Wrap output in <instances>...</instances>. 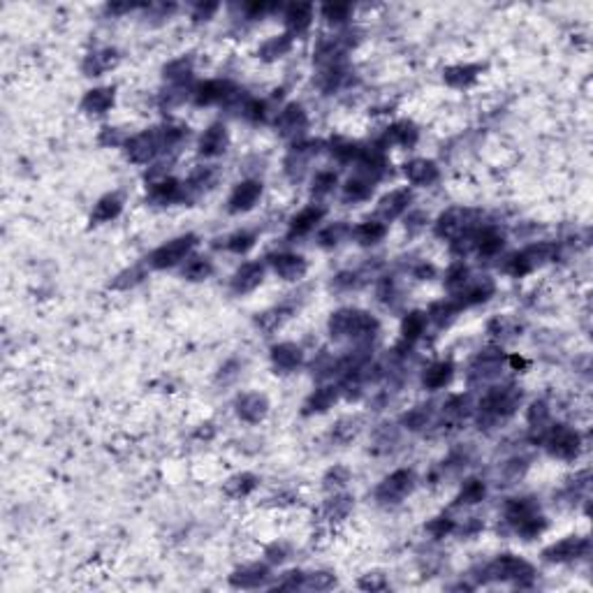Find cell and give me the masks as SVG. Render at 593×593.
I'll return each instance as SVG.
<instances>
[{
    "mask_svg": "<svg viewBox=\"0 0 593 593\" xmlns=\"http://www.w3.org/2000/svg\"><path fill=\"white\" fill-rule=\"evenodd\" d=\"M387 140L399 142L403 147H410V144H415L417 140V130L410 126V123H396V126L387 133Z\"/></svg>",
    "mask_w": 593,
    "mask_h": 593,
    "instance_id": "obj_34",
    "label": "cell"
},
{
    "mask_svg": "<svg viewBox=\"0 0 593 593\" xmlns=\"http://www.w3.org/2000/svg\"><path fill=\"white\" fill-rule=\"evenodd\" d=\"M230 96V84L227 82H204L195 89V103L197 105H211L220 103Z\"/></svg>",
    "mask_w": 593,
    "mask_h": 593,
    "instance_id": "obj_16",
    "label": "cell"
},
{
    "mask_svg": "<svg viewBox=\"0 0 593 593\" xmlns=\"http://www.w3.org/2000/svg\"><path fill=\"white\" fill-rule=\"evenodd\" d=\"M487 573L489 577H494V580H515L517 584H524V580H531L533 577V568L526 561L517 559V556L505 554L491 563L487 568Z\"/></svg>",
    "mask_w": 593,
    "mask_h": 593,
    "instance_id": "obj_3",
    "label": "cell"
},
{
    "mask_svg": "<svg viewBox=\"0 0 593 593\" xmlns=\"http://www.w3.org/2000/svg\"><path fill=\"white\" fill-rule=\"evenodd\" d=\"M262 195V186L257 181H243L234 188L232 197H230V211L237 213V211H248V209L255 204Z\"/></svg>",
    "mask_w": 593,
    "mask_h": 593,
    "instance_id": "obj_10",
    "label": "cell"
},
{
    "mask_svg": "<svg viewBox=\"0 0 593 593\" xmlns=\"http://www.w3.org/2000/svg\"><path fill=\"white\" fill-rule=\"evenodd\" d=\"M209 273H211V264H209V260H204V257L190 260L183 269V276L190 278V280H202V278H207Z\"/></svg>",
    "mask_w": 593,
    "mask_h": 593,
    "instance_id": "obj_36",
    "label": "cell"
},
{
    "mask_svg": "<svg viewBox=\"0 0 593 593\" xmlns=\"http://www.w3.org/2000/svg\"><path fill=\"white\" fill-rule=\"evenodd\" d=\"M385 237V225L382 223H361L359 227H355V239L361 243V246H368V243H375L380 241V239Z\"/></svg>",
    "mask_w": 593,
    "mask_h": 593,
    "instance_id": "obj_28",
    "label": "cell"
},
{
    "mask_svg": "<svg viewBox=\"0 0 593 593\" xmlns=\"http://www.w3.org/2000/svg\"><path fill=\"white\" fill-rule=\"evenodd\" d=\"M477 250H480V255H496L498 250L503 248V237L494 232V230H487V232H482L480 237H477Z\"/></svg>",
    "mask_w": 593,
    "mask_h": 593,
    "instance_id": "obj_30",
    "label": "cell"
},
{
    "mask_svg": "<svg viewBox=\"0 0 593 593\" xmlns=\"http://www.w3.org/2000/svg\"><path fill=\"white\" fill-rule=\"evenodd\" d=\"M522 401V394L517 392L515 387H498L494 392H489L484 396L482 401V413L491 417V419H501V417H508L510 413H515V408L519 406Z\"/></svg>",
    "mask_w": 593,
    "mask_h": 593,
    "instance_id": "obj_2",
    "label": "cell"
},
{
    "mask_svg": "<svg viewBox=\"0 0 593 593\" xmlns=\"http://www.w3.org/2000/svg\"><path fill=\"white\" fill-rule=\"evenodd\" d=\"M482 498H484V484L480 480H471L464 489H461L459 503H477V501H482Z\"/></svg>",
    "mask_w": 593,
    "mask_h": 593,
    "instance_id": "obj_38",
    "label": "cell"
},
{
    "mask_svg": "<svg viewBox=\"0 0 593 593\" xmlns=\"http://www.w3.org/2000/svg\"><path fill=\"white\" fill-rule=\"evenodd\" d=\"M287 49H290V38H287V35H280V38H271L262 47V56L264 59H276V56H283Z\"/></svg>",
    "mask_w": 593,
    "mask_h": 593,
    "instance_id": "obj_37",
    "label": "cell"
},
{
    "mask_svg": "<svg viewBox=\"0 0 593 593\" xmlns=\"http://www.w3.org/2000/svg\"><path fill=\"white\" fill-rule=\"evenodd\" d=\"M426 327V315L424 313H410L406 320H403L401 334L408 338V341H415V338L422 334Z\"/></svg>",
    "mask_w": 593,
    "mask_h": 593,
    "instance_id": "obj_33",
    "label": "cell"
},
{
    "mask_svg": "<svg viewBox=\"0 0 593 593\" xmlns=\"http://www.w3.org/2000/svg\"><path fill=\"white\" fill-rule=\"evenodd\" d=\"M271 264H273V271L285 280L301 278L303 271H306V262H303V257L294 255V253H280V255H273Z\"/></svg>",
    "mask_w": 593,
    "mask_h": 593,
    "instance_id": "obj_11",
    "label": "cell"
},
{
    "mask_svg": "<svg viewBox=\"0 0 593 593\" xmlns=\"http://www.w3.org/2000/svg\"><path fill=\"white\" fill-rule=\"evenodd\" d=\"M480 68H471V65H459V68H450L445 72V82L452 86H468L477 77Z\"/></svg>",
    "mask_w": 593,
    "mask_h": 593,
    "instance_id": "obj_29",
    "label": "cell"
},
{
    "mask_svg": "<svg viewBox=\"0 0 593 593\" xmlns=\"http://www.w3.org/2000/svg\"><path fill=\"white\" fill-rule=\"evenodd\" d=\"M227 130L225 126H220V123H216V126H211L207 130L204 135H202L200 140V153L211 158V156H220L223 151L227 149Z\"/></svg>",
    "mask_w": 593,
    "mask_h": 593,
    "instance_id": "obj_13",
    "label": "cell"
},
{
    "mask_svg": "<svg viewBox=\"0 0 593 593\" xmlns=\"http://www.w3.org/2000/svg\"><path fill=\"white\" fill-rule=\"evenodd\" d=\"M324 216V211L320 207H308V209H303L301 213H296L294 218H292V230H290V234H306V232H310V230L315 227V223L320 220Z\"/></svg>",
    "mask_w": 593,
    "mask_h": 593,
    "instance_id": "obj_22",
    "label": "cell"
},
{
    "mask_svg": "<svg viewBox=\"0 0 593 593\" xmlns=\"http://www.w3.org/2000/svg\"><path fill=\"white\" fill-rule=\"evenodd\" d=\"M408 202H410L408 190H394L392 195H387V197L380 202L378 211L385 220H392V218H396V216H401L403 211H406Z\"/></svg>",
    "mask_w": 593,
    "mask_h": 593,
    "instance_id": "obj_17",
    "label": "cell"
},
{
    "mask_svg": "<svg viewBox=\"0 0 593 593\" xmlns=\"http://www.w3.org/2000/svg\"><path fill=\"white\" fill-rule=\"evenodd\" d=\"M114 105V91L112 89H96L89 91L84 98L82 107L89 114H105Z\"/></svg>",
    "mask_w": 593,
    "mask_h": 593,
    "instance_id": "obj_19",
    "label": "cell"
},
{
    "mask_svg": "<svg viewBox=\"0 0 593 593\" xmlns=\"http://www.w3.org/2000/svg\"><path fill=\"white\" fill-rule=\"evenodd\" d=\"M429 529L436 533V538H440V535H443L445 531H450V522H438V524H431Z\"/></svg>",
    "mask_w": 593,
    "mask_h": 593,
    "instance_id": "obj_48",
    "label": "cell"
},
{
    "mask_svg": "<svg viewBox=\"0 0 593 593\" xmlns=\"http://www.w3.org/2000/svg\"><path fill=\"white\" fill-rule=\"evenodd\" d=\"M310 17H313V7L299 3V5H292L290 10H287V14H285V24H287V28H290V31L303 33V31H306V28L310 26Z\"/></svg>",
    "mask_w": 593,
    "mask_h": 593,
    "instance_id": "obj_21",
    "label": "cell"
},
{
    "mask_svg": "<svg viewBox=\"0 0 593 593\" xmlns=\"http://www.w3.org/2000/svg\"><path fill=\"white\" fill-rule=\"evenodd\" d=\"M466 213L459 211V209H454V211H447L443 218L438 220V234L440 237H454V234H461L466 230Z\"/></svg>",
    "mask_w": 593,
    "mask_h": 593,
    "instance_id": "obj_23",
    "label": "cell"
},
{
    "mask_svg": "<svg viewBox=\"0 0 593 593\" xmlns=\"http://www.w3.org/2000/svg\"><path fill=\"white\" fill-rule=\"evenodd\" d=\"M547 447L554 457L573 459L580 452V436H577V431L566 429V426H554L547 436Z\"/></svg>",
    "mask_w": 593,
    "mask_h": 593,
    "instance_id": "obj_7",
    "label": "cell"
},
{
    "mask_svg": "<svg viewBox=\"0 0 593 593\" xmlns=\"http://www.w3.org/2000/svg\"><path fill=\"white\" fill-rule=\"evenodd\" d=\"M255 477L253 475H237V477H232V480H230L227 484H225V491L230 496H234V498H241V496H248L253 489H255Z\"/></svg>",
    "mask_w": 593,
    "mask_h": 593,
    "instance_id": "obj_31",
    "label": "cell"
},
{
    "mask_svg": "<svg viewBox=\"0 0 593 593\" xmlns=\"http://www.w3.org/2000/svg\"><path fill=\"white\" fill-rule=\"evenodd\" d=\"M554 246L552 243H540V246H531L524 253H519L508 262V271L512 276H524L531 269H535L538 264H542L545 260H552Z\"/></svg>",
    "mask_w": 593,
    "mask_h": 593,
    "instance_id": "obj_5",
    "label": "cell"
},
{
    "mask_svg": "<svg viewBox=\"0 0 593 593\" xmlns=\"http://www.w3.org/2000/svg\"><path fill=\"white\" fill-rule=\"evenodd\" d=\"M334 186H336V174H331V172H320V174L313 179V193L315 195L329 193Z\"/></svg>",
    "mask_w": 593,
    "mask_h": 593,
    "instance_id": "obj_43",
    "label": "cell"
},
{
    "mask_svg": "<svg viewBox=\"0 0 593 593\" xmlns=\"http://www.w3.org/2000/svg\"><path fill=\"white\" fill-rule=\"evenodd\" d=\"M267 577V568L264 566H246L241 570H237V573L230 577V582L234 584V587H241V589H253V587H260V584L264 582Z\"/></svg>",
    "mask_w": 593,
    "mask_h": 593,
    "instance_id": "obj_20",
    "label": "cell"
},
{
    "mask_svg": "<svg viewBox=\"0 0 593 593\" xmlns=\"http://www.w3.org/2000/svg\"><path fill=\"white\" fill-rule=\"evenodd\" d=\"M345 232H348V227L338 223V225H331V227L324 230V232L320 234V241H322V246H334V243H338V239H341V234H345Z\"/></svg>",
    "mask_w": 593,
    "mask_h": 593,
    "instance_id": "obj_44",
    "label": "cell"
},
{
    "mask_svg": "<svg viewBox=\"0 0 593 593\" xmlns=\"http://www.w3.org/2000/svg\"><path fill=\"white\" fill-rule=\"evenodd\" d=\"M276 128L280 130L283 135H296L306 128V114L299 105H290L280 112V117L276 119Z\"/></svg>",
    "mask_w": 593,
    "mask_h": 593,
    "instance_id": "obj_15",
    "label": "cell"
},
{
    "mask_svg": "<svg viewBox=\"0 0 593 593\" xmlns=\"http://www.w3.org/2000/svg\"><path fill=\"white\" fill-rule=\"evenodd\" d=\"M466 283H468V269H466V267H461V264L452 267V271L447 273V287H450L452 292H459V290H464Z\"/></svg>",
    "mask_w": 593,
    "mask_h": 593,
    "instance_id": "obj_39",
    "label": "cell"
},
{
    "mask_svg": "<svg viewBox=\"0 0 593 593\" xmlns=\"http://www.w3.org/2000/svg\"><path fill=\"white\" fill-rule=\"evenodd\" d=\"M267 408H269L267 399L262 394H255V392L239 396V401H237V413L241 419H246V422H260V419L267 415Z\"/></svg>",
    "mask_w": 593,
    "mask_h": 593,
    "instance_id": "obj_12",
    "label": "cell"
},
{
    "mask_svg": "<svg viewBox=\"0 0 593 593\" xmlns=\"http://www.w3.org/2000/svg\"><path fill=\"white\" fill-rule=\"evenodd\" d=\"M378 329V322L371 315L361 313V310L343 308L331 315L329 331L334 338H368Z\"/></svg>",
    "mask_w": 593,
    "mask_h": 593,
    "instance_id": "obj_1",
    "label": "cell"
},
{
    "mask_svg": "<svg viewBox=\"0 0 593 593\" xmlns=\"http://www.w3.org/2000/svg\"><path fill=\"white\" fill-rule=\"evenodd\" d=\"M193 246H195V237H193V234L179 237V239H174V241L160 246V248H158L153 255H151V264H153L156 269L174 267V264H179L181 260L188 255V253H190Z\"/></svg>",
    "mask_w": 593,
    "mask_h": 593,
    "instance_id": "obj_4",
    "label": "cell"
},
{
    "mask_svg": "<svg viewBox=\"0 0 593 593\" xmlns=\"http://www.w3.org/2000/svg\"><path fill=\"white\" fill-rule=\"evenodd\" d=\"M301 587H308V589H329V587H334V575H327V573L303 575V584H301Z\"/></svg>",
    "mask_w": 593,
    "mask_h": 593,
    "instance_id": "obj_41",
    "label": "cell"
},
{
    "mask_svg": "<svg viewBox=\"0 0 593 593\" xmlns=\"http://www.w3.org/2000/svg\"><path fill=\"white\" fill-rule=\"evenodd\" d=\"M160 149H163V135L156 133V130H151V133L147 130V133L135 135L133 140L128 142V158L135 163H147Z\"/></svg>",
    "mask_w": 593,
    "mask_h": 593,
    "instance_id": "obj_6",
    "label": "cell"
},
{
    "mask_svg": "<svg viewBox=\"0 0 593 593\" xmlns=\"http://www.w3.org/2000/svg\"><path fill=\"white\" fill-rule=\"evenodd\" d=\"M454 313H457V306H454L452 301H438V303H433L431 310H429V315H431L438 324L447 322Z\"/></svg>",
    "mask_w": 593,
    "mask_h": 593,
    "instance_id": "obj_40",
    "label": "cell"
},
{
    "mask_svg": "<svg viewBox=\"0 0 593 593\" xmlns=\"http://www.w3.org/2000/svg\"><path fill=\"white\" fill-rule=\"evenodd\" d=\"M415 484V477L410 471H396L394 475H389L385 482L378 487V498L385 503H396L401 501L403 496L410 494Z\"/></svg>",
    "mask_w": 593,
    "mask_h": 593,
    "instance_id": "obj_8",
    "label": "cell"
},
{
    "mask_svg": "<svg viewBox=\"0 0 593 593\" xmlns=\"http://www.w3.org/2000/svg\"><path fill=\"white\" fill-rule=\"evenodd\" d=\"M324 19H329V21H343V19H348V14H350V5H327L324 7Z\"/></svg>",
    "mask_w": 593,
    "mask_h": 593,
    "instance_id": "obj_45",
    "label": "cell"
},
{
    "mask_svg": "<svg viewBox=\"0 0 593 593\" xmlns=\"http://www.w3.org/2000/svg\"><path fill=\"white\" fill-rule=\"evenodd\" d=\"M253 243H255V237L248 234V232H239V234L227 239V248L234 250V253H246Z\"/></svg>",
    "mask_w": 593,
    "mask_h": 593,
    "instance_id": "obj_42",
    "label": "cell"
},
{
    "mask_svg": "<svg viewBox=\"0 0 593 593\" xmlns=\"http://www.w3.org/2000/svg\"><path fill=\"white\" fill-rule=\"evenodd\" d=\"M262 273H264L262 264H255V262L243 264L241 269L234 273V278H232V290H234V292H241V294L255 290V287L262 283Z\"/></svg>",
    "mask_w": 593,
    "mask_h": 593,
    "instance_id": "obj_14",
    "label": "cell"
},
{
    "mask_svg": "<svg viewBox=\"0 0 593 593\" xmlns=\"http://www.w3.org/2000/svg\"><path fill=\"white\" fill-rule=\"evenodd\" d=\"M188 72H190V65L186 63V59L174 61L170 68H165V75H167L170 79H183V77H188Z\"/></svg>",
    "mask_w": 593,
    "mask_h": 593,
    "instance_id": "obj_46",
    "label": "cell"
},
{
    "mask_svg": "<svg viewBox=\"0 0 593 593\" xmlns=\"http://www.w3.org/2000/svg\"><path fill=\"white\" fill-rule=\"evenodd\" d=\"M589 552V540L584 538H568L552 545L549 549H545V559L547 561H570L577 559V556H584Z\"/></svg>",
    "mask_w": 593,
    "mask_h": 593,
    "instance_id": "obj_9",
    "label": "cell"
},
{
    "mask_svg": "<svg viewBox=\"0 0 593 593\" xmlns=\"http://www.w3.org/2000/svg\"><path fill=\"white\" fill-rule=\"evenodd\" d=\"M371 190H373L371 181L364 179V177H357V179H350V181H348V186H345L343 193H345V200L357 202V200H366L368 195H371Z\"/></svg>",
    "mask_w": 593,
    "mask_h": 593,
    "instance_id": "obj_32",
    "label": "cell"
},
{
    "mask_svg": "<svg viewBox=\"0 0 593 593\" xmlns=\"http://www.w3.org/2000/svg\"><path fill=\"white\" fill-rule=\"evenodd\" d=\"M406 177L410 183H417V186H424V183H431V181L438 179V170L436 165L429 163V160H413L406 165Z\"/></svg>",
    "mask_w": 593,
    "mask_h": 593,
    "instance_id": "obj_18",
    "label": "cell"
},
{
    "mask_svg": "<svg viewBox=\"0 0 593 593\" xmlns=\"http://www.w3.org/2000/svg\"><path fill=\"white\" fill-rule=\"evenodd\" d=\"M452 378V364L450 361H438V364H433L426 368L424 373V385L429 389H440L447 385V380Z\"/></svg>",
    "mask_w": 593,
    "mask_h": 593,
    "instance_id": "obj_25",
    "label": "cell"
},
{
    "mask_svg": "<svg viewBox=\"0 0 593 593\" xmlns=\"http://www.w3.org/2000/svg\"><path fill=\"white\" fill-rule=\"evenodd\" d=\"M179 190H181L179 181L165 179V181H160V183H153V188H151V197H156L160 202H167V200H174L179 195Z\"/></svg>",
    "mask_w": 593,
    "mask_h": 593,
    "instance_id": "obj_35",
    "label": "cell"
},
{
    "mask_svg": "<svg viewBox=\"0 0 593 593\" xmlns=\"http://www.w3.org/2000/svg\"><path fill=\"white\" fill-rule=\"evenodd\" d=\"M271 359L280 368H294L301 361V350L294 343H280L271 350Z\"/></svg>",
    "mask_w": 593,
    "mask_h": 593,
    "instance_id": "obj_24",
    "label": "cell"
},
{
    "mask_svg": "<svg viewBox=\"0 0 593 593\" xmlns=\"http://www.w3.org/2000/svg\"><path fill=\"white\" fill-rule=\"evenodd\" d=\"M243 117H248L250 121H260L264 117V105L260 100H250L248 105H243Z\"/></svg>",
    "mask_w": 593,
    "mask_h": 593,
    "instance_id": "obj_47",
    "label": "cell"
},
{
    "mask_svg": "<svg viewBox=\"0 0 593 593\" xmlns=\"http://www.w3.org/2000/svg\"><path fill=\"white\" fill-rule=\"evenodd\" d=\"M338 389L336 387H322L310 396V401L306 403V413H322V410L331 408V403L336 401Z\"/></svg>",
    "mask_w": 593,
    "mask_h": 593,
    "instance_id": "obj_27",
    "label": "cell"
},
{
    "mask_svg": "<svg viewBox=\"0 0 593 593\" xmlns=\"http://www.w3.org/2000/svg\"><path fill=\"white\" fill-rule=\"evenodd\" d=\"M121 200L119 195H107V197H103L96 204V211H93V220L98 223H105V220H112L117 218V216L121 213Z\"/></svg>",
    "mask_w": 593,
    "mask_h": 593,
    "instance_id": "obj_26",
    "label": "cell"
}]
</instances>
